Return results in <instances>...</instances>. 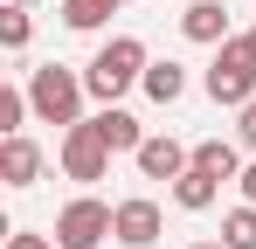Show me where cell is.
Returning <instances> with one entry per match:
<instances>
[{
  "mask_svg": "<svg viewBox=\"0 0 256 249\" xmlns=\"http://www.w3.org/2000/svg\"><path fill=\"white\" fill-rule=\"evenodd\" d=\"M146 70H152V56H146V42L138 35H111L97 56H90V70H84V90L97 97V104H118L125 90H138L146 83Z\"/></svg>",
  "mask_w": 256,
  "mask_h": 249,
  "instance_id": "1",
  "label": "cell"
},
{
  "mask_svg": "<svg viewBox=\"0 0 256 249\" xmlns=\"http://www.w3.org/2000/svg\"><path fill=\"white\" fill-rule=\"evenodd\" d=\"M201 90H208L214 104H228V111H242V104H256V48L242 35H228L222 48H214L208 76H201Z\"/></svg>",
  "mask_w": 256,
  "mask_h": 249,
  "instance_id": "2",
  "label": "cell"
},
{
  "mask_svg": "<svg viewBox=\"0 0 256 249\" xmlns=\"http://www.w3.org/2000/svg\"><path fill=\"white\" fill-rule=\"evenodd\" d=\"M84 97H90L84 76L62 70V62H42V70L28 76V104H35V118H42V124H62V132L84 124Z\"/></svg>",
  "mask_w": 256,
  "mask_h": 249,
  "instance_id": "3",
  "label": "cell"
},
{
  "mask_svg": "<svg viewBox=\"0 0 256 249\" xmlns=\"http://www.w3.org/2000/svg\"><path fill=\"white\" fill-rule=\"evenodd\" d=\"M56 166H62L76 187H97V180L111 173V146H104V132H97L90 118L70 124V132H62V146H56Z\"/></svg>",
  "mask_w": 256,
  "mask_h": 249,
  "instance_id": "4",
  "label": "cell"
},
{
  "mask_svg": "<svg viewBox=\"0 0 256 249\" xmlns=\"http://www.w3.org/2000/svg\"><path fill=\"white\" fill-rule=\"evenodd\" d=\"M111 214H118L111 201L76 194V201L56 214V249H104V242H111Z\"/></svg>",
  "mask_w": 256,
  "mask_h": 249,
  "instance_id": "5",
  "label": "cell"
},
{
  "mask_svg": "<svg viewBox=\"0 0 256 249\" xmlns=\"http://www.w3.org/2000/svg\"><path fill=\"white\" fill-rule=\"evenodd\" d=\"M160 228H166V214H160L152 194H132V201H118V214H111V242H125V249H152Z\"/></svg>",
  "mask_w": 256,
  "mask_h": 249,
  "instance_id": "6",
  "label": "cell"
},
{
  "mask_svg": "<svg viewBox=\"0 0 256 249\" xmlns=\"http://www.w3.org/2000/svg\"><path fill=\"white\" fill-rule=\"evenodd\" d=\"M42 146H35V138H28V132H14V138H0V180H7V187H35V180H42Z\"/></svg>",
  "mask_w": 256,
  "mask_h": 249,
  "instance_id": "7",
  "label": "cell"
},
{
  "mask_svg": "<svg viewBox=\"0 0 256 249\" xmlns=\"http://www.w3.org/2000/svg\"><path fill=\"white\" fill-rule=\"evenodd\" d=\"M132 160H138V173H146V180H166V187H173V180H180V173L194 166V152H187L180 138H146V146H138Z\"/></svg>",
  "mask_w": 256,
  "mask_h": 249,
  "instance_id": "8",
  "label": "cell"
},
{
  "mask_svg": "<svg viewBox=\"0 0 256 249\" xmlns=\"http://www.w3.org/2000/svg\"><path fill=\"white\" fill-rule=\"evenodd\" d=\"M180 35L201 42V48H222V42H228V7H222V0H194V7L180 14Z\"/></svg>",
  "mask_w": 256,
  "mask_h": 249,
  "instance_id": "9",
  "label": "cell"
},
{
  "mask_svg": "<svg viewBox=\"0 0 256 249\" xmlns=\"http://www.w3.org/2000/svg\"><path fill=\"white\" fill-rule=\"evenodd\" d=\"M90 124L104 132V146H111V152H138V146H146V132H138V118H132L125 104H104Z\"/></svg>",
  "mask_w": 256,
  "mask_h": 249,
  "instance_id": "10",
  "label": "cell"
},
{
  "mask_svg": "<svg viewBox=\"0 0 256 249\" xmlns=\"http://www.w3.org/2000/svg\"><path fill=\"white\" fill-rule=\"evenodd\" d=\"M173 201L187 208V214H208V208L222 201V180H214V173H201V166H187V173L173 180Z\"/></svg>",
  "mask_w": 256,
  "mask_h": 249,
  "instance_id": "11",
  "label": "cell"
},
{
  "mask_svg": "<svg viewBox=\"0 0 256 249\" xmlns=\"http://www.w3.org/2000/svg\"><path fill=\"white\" fill-rule=\"evenodd\" d=\"M194 166L214 173V180H242V146H228V138H201V146H194Z\"/></svg>",
  "mask_w": 256,
  "mask_h": 249,
  "instance_id": "12",
  "label": "cell"
},
{
  "mask_svg": "<svg viewBox=\"0 0 256 249\" xmlns=\"http://www.w3.org/2000/svg\"><path fill=\"white\" fill-rule=\"evenodd\" d=\"M138 90H146L152 104H180V97H187V70H180V62H152Z\"/></svg>",
  "mask_w": 256,
  "mask_h": 249,
  "instance_id": "13",
  "label": "cell"
},
{
  "mask_svg": "<svg viewBox=\"0 0 256 249\" xmlns=\"http://www.w3.org/2000/svg\"><path fill=\"white\" fill-rule=\"evenodd\" d=\"M111 14H118V0H62V28H76V35H97Z\"/></svg>",
  "mask_w": 256,
  "mask_h": 249,
  "instance_id": "14",
  "label": "cell"
},
{
  "mask_svg": "<svg viewBox=\"0 0 256 249\" xmlns=\"http://www.w3.org/2000/svg\"><path fill=\"white\" fill-rule=\"evenodd\" d=\"M222 249H256V208H228L222 214Z\"/></svg>",
  "mask_w": 256,
  "mask_h": 249,
  "instance_id": "15",
  "label": "cell"
},
{
  "mask_svg": "<svg viewBox=\"0 0 256 249\" xmlns=\"http://www.w3.org/2000/svg\"><path fill=\"white\" fill-rule=\"evenodd\" d=\"M28 42H35V14H28V7H14V0H7V14H0V48H14V56H21V48H28Z\"/></svg>",
  "mask_w": 256,
  "mask_h": 249,
  "instance_id": "16",
  "label": "cell"
},
{
  "mask_svg": "<svg viewBox=\"0 0 256 249\" xmlns=\"http://www.w3.org/2000/svg\"><path fill=\"white\" fill-rule=\"evenodd\" d=\"M28 111H35V104H28V90H21V83H7V90H0V138H14V132L28 124Z\"/></svg>",
  "mask_w": 256,
  "mask_h": 249,
  "instance_id": "17",
  "label": "cell"
},
{
  "mask_svg": "<svg viewBox=\"0 0 256 249\" xmlns=\"http://www.w3.org/2000/svg\"><path fill=\"white\" fill-rule=\"evenodd\" d=\"M236 146H242V152H256V104H242V111H236Z\"/></svg>",
  "mask_w": 256,
  "mask_h": 249,
  "instance_id": "18",
  "label": "cell"
},
{
  "mask_svg": "<svg viewBox=\"0 0 256 249\" xmlns=\"http://www.w3.org/2000/svg\"><path fill=\"white\" fill-rule=\"evenodd\" d=\"M7 249H56V242H48V236H35V228H14V236H7Z\"/></svg>",
  "mask_w": 256,
  "mask_h": 249,
  "instance_id": "19",
  "label": "cell"
},
{
  "mask_svg": "<svg viewBox=\"0 0 256 249\" xmlns=\"http://www.w3.org/2000/svg\"><path fill=\"white\" fill-rule=\"evenodd\" d=\"M236 187H242V201H250V208H256V160H250V166H242V180H236Z\"/></svg>",
  "mask_w": 256,
  "mask_h": 249,
  "instance_id": "20",
  "label": "cell"
},
{
  "mask_svg": "<svg viewBox=\"0 0 256 249\" xmlns=\"http://www.w3.org/2000/svg\"><path fill=\"white\" fill-rule=\"evenodd\" d=\"M242 42H250V48H256V28H250V35H242Z\"/></svg>",
  "mask_w": 256,
  "mask_h": 249,
  "instance_id": "21",
  "label": "cell"
},
{
  "mask_svg": "<svg viewBox=\"0 0 256 249\" xmlns=\"http://www.w3.org/2000/svg\"><path fill=\"white\" fill-rule=\"evenodd\" d=\"M194 249H222V242H194Z\"/></svg>",
  "mask_w": 256,
  "mask_h": 249,
  "instance_id": "22",
  "label": "cell"
},
{
  "mask_svg": "<svg viewBox=\"0 0 256 249\" xmlns=\"http://www.w3.org/2000/svg\"><path fill=\"white\" fill-rule=\"evenodd\" d=\"M14 7H35V0H14Z\"/></svg>",
  "mask_w": 256,
  "mask_h": 249,
  "instance_id": "23",
  "label": "cell"
},
{
  "mask_svg": "<svg viewBox=\"0 0 256 249\" xmlns=\"http://www.w3.org/2000/svg\"><path fill=\"white\" fill-rule=\"evenodd\" d=\"M118 7H132V0H118Z\"/></svg>",
  "mask_w": 256,
  "mask_h": 249,
  "instance_id": "24",
  "label": "cell"
}]
</instances>
